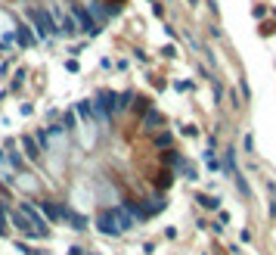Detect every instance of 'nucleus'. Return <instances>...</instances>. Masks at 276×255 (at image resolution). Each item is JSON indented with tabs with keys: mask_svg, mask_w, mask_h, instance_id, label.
<instances>
[{
	"mask_svg": "<svg viewBox=\"0 0 276 255\" xmlns=\"http://www.w3.org/2000/svg\"><path fill=\"white\" fill-rule=\"evenodd\" d=\"M131 227H137V221L128 215L124 205H109V208H99L96 212V230L106 237H121Z\"/></svg>",
	"mask_w": 276,
	"mask_h": 255,
	"instance_id": "f257e3e1",
	"label": "nucleus"
},
{
	"mask_svg": "<svg viewBox=\"0 0 276 255\" xmlns=\"http://www.w3.org/2000/svg\"><path fill=\"white\" fill-rule=\"evenodd\" d=\"M25 16H28L31 28H34V38H41V41H47V38H53V34L59 31V25H56L53 13H47V9H41V6H28Z\"/></svg>",
	"mask_w": 276,
	"mask_h": 255,
	"instance_id": "f03ea898",
	"label": "nucleus"
},
{
	"mask_svg": "<svg viewBox=\"0 0 276 255\" xmlns=\"http://www.w3.org/2000/svg\"><path fill=\"white\" fill-rule=\"evenodd\" d=\"M72 19L78 22V31H84L87 38H96V34L102 31V25L90 16V9L87 6H78V3H72Z\"/></svg>",
	"mask_w": 276,
	"mask_h": 255,
	"instance_id": "7ed1b4c3",
	"label": "nucleus"
},
{
	"mask_svg": "<svg viewBox=\"0 0 276 255\" xmlns=\"http://www.w3.org/2000/svg\"><path fill=\"white\" fill-rule=\"evenodd\" d=\"M9 218H13V224H16V227H19L25 237H34V240H47V230L34 227V224H31V221H28V218L22 215V212H9Z\"/></svg>",
	"mask_w": 276,
	"mask_h": 255,
	"instance_id": "20e7f679",
	"label": "nucleus"
},
{
	"mask_svg": "<svg viewBox=\"0 0 276 255\" xmlns=\"http://www.w3.org/2000/svg\"><path fill=\"white\" fill-rule=\"evenodd\" d=\"M41 212L47 215V221H53V224H59L62 218H65V205H59V202H53V199H41Z\"/></svg>",
	"mask_w": 276,
	"mask_h": 255,
	"instance_id": "39448f33",
	"label": "nucleus"
},
{
	"mask_svg": "<svg viewBox=\"0 0 276 255\" xmlns=\"http://www.w3.org/2000/svg\"><path fill=\"white\" fill-rule=\"evenodd\" d=\"M19 212H22V215H25V218H28V221H31L34 227H41V230H47V218H44V215H41V212H38V208H34V205H28V202H25V205H22V208H19Z\"/></svg>",
	"mask_w": 276,
	"mask_h": 255,
	"instance_id": "423d86ee",
	"label": "nucleus"
},
{
	"mask_svg": "<svg viewBox=\"0 0 276 255\" xmlns=\"http://www.w3.org/2000/svg\"><path fill=\"white\" fill-rule=\"evenodd\" d=\"M162 125H165L162 112H155V109H146V112H143V128H146V131H158Z\"/></svg>",
	"mask_w": 276,
	"mask_h": 255,
	"instance_id": "0eeeda50",
	"label": "nucleus"
},
{
	"mask_svg": "<svg viewBox=\"0 0 276 255\" xmlns=\"http://www.w3.org/2000/svg\"><path fill=\"white\" fill-rule=\"evenodd\" d=\"M22 149H25V156H28L31 162L41 159V146H38V140H34L31 134H22Z\"/></svg>",
	"mask_w": 276,
	"mask_h": 255,
	"instance_id": "6e6552de",
	"label": "nucleus"
},
{
	"mask_svg": "<svg viewBox=\"0 0 276 255\" xmlns=\"http://www.w3.org/2000/svg\"><path fill=\"white\" fill-rule=\"evenodd\" d=\"M34 41H38V38L28 31V25H16V44H19V47H34Z\"/></svg>",
	"mask_w": 276,
	"mask_h": 255,
	"instance_id": "1a4fd4ad",
	"label": "nucleus"
},
{
	"mask_svg": "<svg viewBox=\"0 0 276 255\" xmlns=\"http://www.w3.org/2000/svg\"><path fill=\"white\" fill-rule=\"evenodd\" d=\"M62 221H68V224H72V230H87V218H84V215L68 212V208H65V218H62Z\"/></svg>",
	"mask_w": 276,
	"mask_h": 255,
	"instance_id": "9d476101",
	"label": "nucleus"
},
{
	"mask_svg": "<svg viewBox=\"0 0 276 255\" xmlns=\"http://www.w3.org/2000/svg\"><path fill=\"white\" fill-rule=\"evenodd\" d=\"M90 16H93V19L99 22V25H106V19H109V13L99 6V0H90Z\"/></svg>",
	"mask_w": 276,
	"mask_h": 255,
	"instance_id": "9b49d317",
	"label": "nucleus"
},
{
	"mask_svg": "<svg viewBox=\"0 0 276 255\" xmlns=\"http://www.w3.org/2000/svg\"><path fill=\"white\" fill-rule=\"evenodd\" d=\"M59 31H62V34H75V31H78V22H75L72 16H62V22H59Z\"/></svg>",
	"mask_w": 276,
	"mask_h": 255,
	"instance_id": "f8f14e48",
	"label": "nucleus"
},
{
	"mask_svg": "<svg viewBox=\"0 0 276 255\" xmlns=\"http://www.w3.org/2000/svg\"><path fill=\"white\" fill-rule=\"evenodd\" d=\"M171 140H174L171 134H158V137H152V146H171Z\"/></svg>",
	"mask_w": 276,
	"mask_h": 255,
	"instance_id": "ddd939ff",
	"label": "nucleus"
},
{
	"mask_svg": "<svg viewBox=\"0 0 276 255\" xmlns=\"http://www.w3.org/2000/svg\"><path fill=\"white\" fill-rule=\"evenodd\" d=\"M199 205L202 208H217V199L214 196H199Z\"/></svg>",
	"mask_w": 276,
	"mask_h": 255,
	"instance_id": "4468645a",
	"label": "nucleus"
},
{
	"mask_svg": "<svg viewBox=\"0 0 276 255\" xmlns=\"http://www.w3.org/2000/svg\"><path fill=\"white\" fill-rule=\"evenodd\" d=\"M9 230V224H6V215H3V205H0V237H3Z\"/></svg>",
	"mask_w": 276,
	"mask_h": 255,
	"instance_id": "2eb2a0df",
	"label": "nucleus"
},
{
	"mask_svg": "<svg viewBox=\"0 0 276 255\" xmlns=\"http://www.w3.org/2000/svg\"><path fill=\"white\" fill-rule=\"evenodd\" d=\"M152 16H165V6L158 3V0H152Z\"/></svg>",
	"mask_w": 276,
	"mask_h": 255,
	"instance_id": "dca6fc26",
	"label": "nucleus"
},
{
	"mask_svg": "<svg viewBox=\"0 0 276 255\" xmlns=\"http://www.w3.org/2000/svg\"><path fill=\"white\" fill-rule=\"evenodd\" d=\"M134 109H137V112H146V109H149V100H137Z\"/></svg>",
	"mask_w": 276,
	"mask_h": 255,
	"instance_id": "f3484780",
	"label": "nucleus"
},
{
	"mask_svg": "<svg viewBox=\"0 0 276 255\" xmlns=\"http://www.w3.org/2000/svg\"><path fill=\"white\" fill-rule=\"evenodd\" d=\"M65 131H75V115H65Z\"/></svg>",
	"mask_w": 276,
	"mask_h": 255,
	"instance_id": "a211bd4d",
	"label": "nucleus"
},
{
	"mask_svg": "<svg viewBox=\"0 0 276 255\" xmlns=\"http://www.w3.org/2000/svg\"><path fill=\"white\" fill-rule=\"evenodd\" d=\"M68 255H84V249H78V246H72V249H68Z\"/></svg>",
	"mask_w": 276,
	"mask_h": 255,
	"instance_id": "6ab92c4d",
	"label": "nucleus"
},
{
	"mask_svg": "<svg viewBox=\"0 0 276 255\" xmlns=\"http://www.w3.org/2000/svg\"><path fill=\"white\" fill-rule=\"evenodd\" d=\"M186 3H189V6H199V0H186Z\"/></svg>",
	"mask_w": 276,
	"mask_h": 255,
	"instance_id": "aec40b11",
	"label": "nucleus"
}]
</instances>
